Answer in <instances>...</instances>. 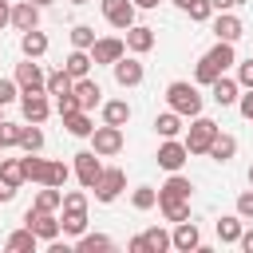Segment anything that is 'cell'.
I'll return each instance as SVG.
<instances>
[{
    "mask_svg": "<svg viewBox=\"0 0 253 253\" xmlns=\"http://www.w3.org/2000/svg\"><path fill=\"white\" fill-rule=\"evenodd\" d=\"M16 83H20V91H43L47 75L40 71L36 59H24V63H16Z\"/></svg>",
    "mask_w": 253,
    "mask_h": 253,
    "instance_id": "14",
    "label": "cell"
},
{
    "mask_svg": "<svg viewBox=\"0 0 253 253\" xmlns=\"http://www.w3.org/2000/svg\"><path fill=\"white\" fill-rule=\"evenodd\" d=\"M20 130H24L20 123H4V119H0V146H4V150H8V146H20Z\"/></svg>",
    "mask_w": 253,
    "mask_h": 253,
    "instance_id": "41",
    "label": "cell"
},
{
    "mask_svg": "<svg viewBox=\"0 0 253 253\" xmlns=\"http://www.w3.org/2000/svg\"><path fill=\"white\" fill-rule=\"evenodd\" d=\"M130 206H134V210H154V206H158V190H154V186H138V190L130 194Z\"/></svg>",
    "mask_w": 253,
    "mask_h": 253,
    "instance_id": "37",
    "label": "cell"
},
{
    "mask_svg": "<svg viewBox=\"0 0 253 253\" xmlns=\"http://www.w3.org/2000/svg\"><path fill=\"white\" fill-rule=\"evenodd\" d=\"M20 170H24V182H40L43 178V158L28 154V158H20Z\"/></svg>",
    "mask_w": 253,
    "mask_h": 253,
    "instance_id": "38",
    "label": "cell"
},
{
    "mask_svg": "<svg viewBox=\"0 0 253 253\" xmlns=\"http://www.w3.org/2000/svg\"><path fill=\"white\" fill-rule=\"evenodd\" d=\"M190 158V150H186V142H178V138H166L162 146H158V166L162 170H182V162Z\"/></svg>",
    "mask_w": 253,
    "mask_h": 253,
    "instance_id": "12",
    "label": "cell"
},
{
    "mask_svg": "<svg viewBox=\"0 0 253 253\" xmlns=\"http://www.w3.org/2000/svg\"><path fill=\"white\" fill-rule=\"evenodd\" d=\"M63 71L71 75V79H83L87 71H91V51H83V47H75L67 59H63Z\"/></svg>",
    "mask_w": 253,
    "mask_h": 253,
    "instance_id": "24",
    "label": "cell"
},
{
    "mask_svg": "<svg viewBox=\"0 0 253 253\" xmlns=\"http://www.w3.org/2000/svg\"><path fill=\"white\" fill-rule=\"evenodd\" d=\"M16 190H20V186H12V182H4V178H0V202H12V198H16Z\"/></svg>",
    "mask_w": 253,
    "mask_h": 253,
    "instance_id": "49",
    "label": "cell"
},
{
    "mask_svg": "<svg viewBox=\"0 0 253 253\" xmlns=\"http://www.w3.org/2000/svg\"><path fill=\"white\" fill-rule=\"evenodd\" d=\"M20 51H24V59H40V55H47V36H43L40 28L24 32V36H20Z\"/></svg>",
    "mask_w": 253,
    "mask_h": 253,
    "instance_id": "19",
    "label": "cell"
},
{
    "mask_svg": "<svg viewBox=\"0 0 253 253\" xmlns=\"http://www.w3.org/2000/svg\"><path fill=\"white\" fill-rule=\"evenodd\" d=\"M99 174H103L99 154H95V150H79V154H75V178H79V186L91 190V186L99 182Z\"/></svg>",
    "mask_w": 253,
    "mask_h": 253,
    "instance_id": "6",
    "label": "cell"
},
{
    "mask_svg": "<svg viewBox=\"0 0 253 253\" xmlns=\"http://www.w3.org/2000/svg\"><path fill=\"white\" fill-rule=\"evenodd\" d=\"M237 111L253 123V87H245V95H237Z\"/></svg>",
    "mask_w": 253,
    "mask_h": 253,
    "instance_id": "47",
    "label": "cell"
},
{
    "mask_svg": "<svg viewBox=\"0 0 253 253\" xmlns=\"http://www.w3.org/2000/svg\"><path fill=\"white\" fill-rule=\"evenodd\" d=\"M170 249H182V253H190V249H202V233H198V225H194L190 217H186V221H174Z\"/></svg>",
    "mask_w": 253,
    "mask_h": 253,
    "instance_id": "11",
    "label": "cell"
},
{
    "mask_svg": "<svg viewBox=\"0 0 253 253\" xmlns=\"http://www.w3.org/2000/svg\"><path fill=\"white\" fill-rule=\"evenodd\" d=\"M0 158H4V146H0Z\"/></svg>",
    "mask_w": 253,
    "mask_h": 253,
    "instance_id": "59",
    "label": "cell"
},
{
    "mask_svg": "<svg viewBox=\"0 0 253 253\" xmlns=\"http://www.w3.org/2000/svg\"><path fill=\"white\" fill-rule=\"evenodd\" d=\"M16 95H20V83L16 79H0V107H8Z\"/></svg>",
    "mask_w": 253,
    "mask_h": 253,
    "instance_id": "46",
    "label": "cell"
},
{
    "mask_svg": "<svg viewBox=\"0 0 253 253\" xmlns=\"http://www.w3.org/2000/svg\"><path fill=\"white\" fill-rule=\"evenodd\" d=\"M217 75H225V67H221V63H217V59H213V55H210V51H206V55H202V59H198V67H194V79H198V83H206V87H210V83H213V79H217Z\"/></svg>",
    "mask_w": 253,
    "mask_h": 253,
    "instance_id": "25",
    "label": "cell"
},
{
    "mask_svg": "<svg viewBox=\"0 0 253 253\" xmlns=\"http://www.w3.org/2000/svg\"><path fill=\"white\" fill-rule=\"evenodd\" d=\"M119 55H126V43L119 36H95L91 43V63H115Z\"/></svg>",
    "mask_w": 253,
    "mask_h": 253,
    "instance_id": "8",
    "label": "cell"
},
{
    "mask_svg": "<svg viewBox=\"0 0 253 253\" xmlns=\"http://www.w3.org/2000/svg\"><path fill=\"white\" fill-rule=\"evenodd\" d=\"M237 217H241V221H253V190L237 194Z\"/></svg>",
    "mask_w": 253,
    "mask_h": 253,
    "instance_id": "44",
    "label": "cell"
},
{
    "mask_svg": "<svg viewBox=\"0 0 253 253\" xmlns=\"http://www.w3.org/2000/svg\"><path fill=\"white\" fill-rule=\"evenodd\" d=\"M126 249H130V253H146V241H142V233H138V237H130V241H126Z\"/></svg>",
    "mask_w": 253,
    "mask_h": 253,
    "instance_id": "52",
    "label": "cell"
},
{
    "mask_svg": "<svg viewBox=\"0 0 253 253\" xmlns=\"http://www.w3.org/2000/svg\"><path fill=\"white\" fill-rule=\"evenodd\" d=\"M71 4H87V0H71Z\"/></svg>",
    "mask_w": 253,
    "mask_h": 253,
    "instance_id": "58",
    "label": "cell"
},
{
    "mask_svg": "<svg viewBox=\"0 0 253 253\" xmlns=\"http://www.w3.org/2000/svg\"><path fill=\"white\" fill-rule=\"evenodd\" d=\"M134 8H158V0H134Z\"/></svg>",
    "mask_w": 253,
    "mask_h": 253,
    "instance_id": "54",
    "label": "cell"
},
{
    "mask_svg": "<svg viewBox=\"0 0 253 253\" xmlns=\"http://www.w3.org/2000/svg\"><path fill=\"white\" fill-rule=\"evenodd\" d=\"M59 233H71V237L87 233V210H63V217H59Z\"/></svg>",
    "mask_w": 253,
    "mask_h": 253,
    "instance_id": "27",
    "label": "cell"
},
{
    "mask_svg": "<svg viewBox=\"0 0 253 253\" xmlns=\"http://www.w3.org/2000/svg\"><path fill=\"white\" fill-rule=\"evenodd\" d=\"M20 146H24L28 154H40V150H43V130H40V123H32V126L20 130Z\"/></svg>",
    "mask_w": 253,
    "mask_h": 253,
    "instance_id": "34",
    "label": "cell"
},
{
    "mask_svg": "<svg viewBox=\"0 0 253 253\" xmlns=\"http://www.w3.org/2000/svg\"><path fill=\"white\" fill-rule=\"evenodd\" d=\"M71 83H75V79H71V75L59 67V71H51V75H47L43 91H47V95H67V91H71Z\"/></svg>",
    "mask_w": 253,
    "mask_h": 253,
    "instance_id": "35",
    "label": "cell"
},
{
    "mask_svg": "<svg viewBox=\"0 0 253 253\" xmlns=\"http://www.w3.org/2000/svg\"><path fill=\"white\" fill-rule=\"evenodd\" d=\"M12 28H16V32H32V28H40V4L20 0V4L12 8Z\"/></svg>",
    "mask_w": 253,
    "mask_h": 253,
    "instance_id": "15",
    "label": "cell"
},
{
    "mask_svg": "<svg viewBox=\"0 0 253 253\" xmlns=\"http://www.w3.org/2000/svg\"><path fill=\"white\" fill-rule=\"evenodd\" d=\"M166 103H170V111L174 115H182V119H194V115H202V95H198V87L194 83H170L166 87Z\"/></svg>",
    "mask_w": 253,
    "mask_h": 253,
    "instance_id": "1",
    "label": "cell"
},
{
    "mask_svg": "<svg viewBox=\"0 0 253 253\" xmlns=\"http://www.w3.org/2000/svg\"><path fill=\"white\" fill-rule=\"evenodd\" d=\"M241 32H245V28H241V20H237L233 12H217V20H213V36H217V40L237 43V40H241Z\"/></svg>",
    "mask_w": 253,
    "mask_h": 253,
    "instance_id": "16",
    "label": "cell"
},
{
    "mask_svg": "<svg viewBox=\"0 0 253 253\" xmlns=\"http://www.w3.org/2000/svg\"><path fill=\"white\" fill-rule=\"evenodd\" d=\"M241 217L237 213H225V217H217V237L225 241V245H237V237H241Z\"/></svg>",
    "mask_w": 253,
    "mask_h": 253,
    "instance_id": "28",
    "label": "cell"
},
{
    "mask_svg": "<svg viewBox=\"0 0 253 253\" xmlns=\"http://www.w3.org/2000/svg\"><path fill=\"white\" fill-rule=\"evenodd\" d=\"M91 43H95V28H87V24H75V28H71V47H83V51H91Z\"/></svg>",
    "mask_w": 253,
    "mask_h": 253,
    "instance_id": "40",
    "label": "cell"
},
{
    "mask_svg": "<svg viewBox=\"0 0 253 253\" xmlns=\"http://www.w3.org/2000/svg\"><path fill=\"white\" fill-rule=\"evenodd\" d=\"M115 241L111 237H103V233H79V241H75V253H107Z\"/></svg>",
    "mask_w": 253,
    "mask_h": 253,
    "instance_id": "29",
    "label": "cell"
},
{
    "mask_svg": "<svg viewBox=\"0 0 253 253\" xmlns=\"http://www.w3.org/2000/svg\"><path fill=\"white\" fill-rule=\"evenodd\" d=\"M237 87H253V59H245L237 67Z\"/></svg>",
    "mask_w": 253,
    "mask_h": 253,
    "instance_id": "48",
    "label": "cell"
},
{
    "mask_svg": "<svg viewBox=\"0 0 253 253\" xmlns=\"http://www.w3.org/2000/svg\"><path fill=\"white\" fill-rule=\"evenodd\" d=\"M210 95H213V103H217V107H233V103H237V95H241V87H237V79L217 75V79L210 83Z\"/></svg>",
    "mask_w": 253,
    "mask_h": 253,
    "instance_id": "18",
    "label": "cell"
},
{
    "mask_svg": "<svg viewBox=\"0 0 253 253\" xmlns=\"http://www.w3.org/2000/svg\"><path fill=\"white\" fill-rule=\"evenodd\" d=\"M59 210H87V194H83V190H67Z\"/></svg>",
    "mask_w": 253,
    "mask_h": 253,
    "instance_id": "42",
    "label": "cell"
},
{
    "mask_svg": "<svg viewBox=\"0 0 253 253\" xmlns=\"http://www.w3.org/2000/svg\"><path fill=\"white\" fill-rule=\"evenodd\" d=\"M154 130H158L162 138H178V130H182V115H174V111L158 115V119H154Z\"/></svg>",
    "mask_w": 253,
    "mask_h": 253,
    "instance_id": "33",
    "label": "cell"
},
{
    "mask_svg": "<svg viewBox=\"0 0 253 253\" xmlns=\"http://www.w3.org/2000/svg\"><path fill=\"white\" fill-rule=\"evenodd\" d=\"M111 71H115V83H119V87H138V83H142V75H146V71H142V63H138V59H130V55H119V59L111 63Z\"/></svg>",
    "mask_w": 253,
    "mask_h": 253,
    "instance_id": "9",
    "label": "cell"
},
{
    "mask_svg": "<svg viewBox=\"0 0 253 253\" xmlns=\"http://www.w3.org/2000/svg\"><path fill=\"white\" fill-rule=\"evenodd\" d=\"M123 43H126V51L146 55V51L154 47V28H146V24H130V28H126V36H123Z\"/></svg>",
    "mask_w": 253,
    "mask_h": 253,
    "instance_id": "13",
    "label": "cell"
},
{
    "mask_svg": "<svg viewBox=\"0 0 253 253\" xmlns=\"http://www.w3.org/2000/svg\"><path fill=\"white\" fill-rule=\"evenodd\" d=\"M123 186H126V174L119 166H103V174H99V182L91 190H95V202H115L123 194Z\"/></svg>",
    "mask_w": 253,
    "mask_h": 253,
    "instance_id": "5",
    "label": "cell"
},
{
    "mask_svg": "<svg viewBox=\"0 0 253 253\" xmlns=\"http://www.w3.org/2000/svg\"><path fill=\"white\" fill-rule=\"evenodd\" d=\"M99 8H103V16H107V24L111 28H130L134 24V0H99Z\"/></svg>",
    "mask_w": 253,
    "mask_h": 253,
    "instance_id": "7",
    "label": "cell"
},
{
    "mask_svg": "<svg viewBox=\"0 0 253 253\" xmlns=\"http://www.w3.org/2000/svg\"><path fill=\"white\" fill-rule=\"evenodd\" d=\"M194 194V186H190V178H182L178 170L166 178V186L158 190V202H170V198H190Z\"/></svg>",
    "mask_w": 253,
    "mask_h": 253,
    "instance_id": "21",
    "label": "cell"
},
{
    "mask_svg": "<svg viewBox=\"0 0 253 253\" xmlns=\"http://www.w3.org/2000/svg\"><path fill=\"white\" fill-rule=\"evenodd\" d=\"M32 206H36V210H51V213H55V210L63 206V190H59V186H43V190L36 194V202H32Z\"/></svg>",
    "mask_w": 253,
    "mask_h": 253,
    "instance_id": "30",
    "label": "cell"
},
{
    "mask_svg": "<svg viewBox=\"0 0 253 253\" xmlns=\"http://www.w3.org/2000/svg\"><path fill=\"white\" fill-rule=\"evenodd\" d=\"M213 134H217V123L206 119V115H194L190 134H186V150H190V154H206L210 142H213Z\"/></svg>",
    "mask_w": 253,
    "mask_h": 253,
    "instance_id": "2",
    "label": "cell"
},
{
    "mask_svg": "<svg viewBox=\"0 0 253 253\" xmlns=\"http://www.w3.org/2000/svg\"><path fill=\"white\" fill-rule=\"evenodd\" d=\"M63 126H67V134H75V138H91V130H95V123H91L87 111H71V115H63Z\"/></svg>",
    "mask_w": 253,
    "mask_h": 253,
    "instance_id": "23",
    "label": "cell"
},
{
    "mask_svg": "<svg viewBox=\"0 0 253 253\" xmlns=\"http://www.w3.org/2000/svg\"><path fill=\"white\" fill-rule=\"evenodd\" d=\"M55 111H59V119L63 115H71V111H79V99L67 91V95H55Z\"/></svg>",
    "mask_w": 253,
    "mask_h": 253,
    "instance_id": "45",
    "label": "cell"
},
{
    "mask_svg": "<svg viewBox=\"0 0 253 253\" xmlns=\"http://www.w3.org/2000/svg\"><path fill=\"white\" fill-rule=\"evenodd\" d=\"M20 111H24L28 123H43V119L51 115V103H47L43 91H24V95H20Z\"/></svg>",
    "mask_w": 253,
    "mask_h": 253,
    "instance_id": "10",
    "label": "cell"
},
{
    "mask_svg": "<svg viewBox=\"0 0 253 253\" xmlns=\"http://www.w3.org/2000/svg\"><path fill=\"white\" fill-rule=\"evenodd\" d=\"M4 24H12V8L0 0V28H4Z\"/></svg>",
    "mask_w": 253,
    "mask_h": 253,
    "instance_id": "53",
    "label": "cell"
},
{
    "mask_svg": "<svg viewBox=\"0 0 253 253\" xmlns=\"http://www.w3.org/2000/svg\"><path fill=\"white\" fill-rule=\"evenodd\" d=\"M32 4H40V8H47V4H55V0H32Z\"/></svg>",
    "mask_w": 253,
    "mask_h": 253,
    "instance_id": "56",
    "label": "cell"
},
{
    "mask_svg": "<svg viewBox=\"0 0 253 253\" xmlns=\"http://www.w3.org/2000/svg\"><path fill=\"white\" fill-rule=\"evenodd\" d=\"M206 154H210V158H213V162H229V158H233V154H237V138H233V134H221V130H217V134H213V142H210V150H206Z\"/></svg>",
    "mask_w": 253,
    "mask_h": 253,
    "instance_id": "20",
    "label": "cell"
},
{
    "mask_svg": "<svg viewBox=\"0 0 253 253\" xmlns=\"http://www.w3.org/2000/svg\"><path fill=\"white\" fill-rule=\"evenodd\" d=\"M237 4H241V0H210V8H213V12H233Z\"/></svg>",
    "mask_w": 253,
    "mask_h": 253,
    "instance_id": "50",
    "label": "cell"
},
{
    "mask_svg": "<svg viewBox=\"0 0 253 253\" xmlns=\"http://www.w3.org/2000/svg\"><path fill=\"white\" fill-rule=\"evenodd\" d=\"M103 123H111V126H126V123H130V107H126V99H111V103H103Z\"/></svg>",
    "mask_w": 253,
    "mask_h": 253,
    "instance_id": "26",
    "label": "cell"
},
{
    "mask_svg": "<svg viewBox=\"0 0 253 253\" xmlns=\"http://www.w3.org/2000/svg\"><path fill=\"white\" fill-rule=\"evenodd\" d=\"M158 210L166 213V221H186V217H190V198H170V202H158Z\"/></svg>",
    "mask_w": 253,
    "mask_h": 253,
    "instance_id": "31",
    "label": "cell"
},
{
    "mask_svg": "<svg viewBox=\"0 0 253 253\" xmlns=\"http://www.w3.org/2000/svg\"><path fill=\"white\" fill-rule=\"evenodd\" d=\"M237 245H241L245 253H253V229H241V237H237Z\"/></svg>",
    "mask_w": 253,
    "mask_h": 253,
    "instance_id": "51",
    "label": "cell"
},
{
    "mask_svg": "<svg viewBox=\"0 0 253 253\" xmlns=\"http://www.w3.org/2000/svg\"><path fill=\"white\" fill-rule=\"evenodd\" d=\"M71 95L79 99V111H91V107H99V95H103V91H99V83H95V79H87V75H83V79H75V83H71Z\"/></svg>",
    "mask_w": 253,
    "mask_h": 253,
    "instance_id": "17",
    "label": "cell"
},
{
    "mask_svg": "<svg viewBox=\"0 0 253 253\" xmlns=\"http://www.w3.org/2000/svg\"><path fill=\"white\" fill-rule=\"evenodd\" d=\"M0 178L12 182V186H24V170H20V158H0Z\"/></svg>",
    "mask_w": 253,
    "mask_h": 253,
    "instance_id": "39",
    "label": "cell"
},
{
    "mask_svg": "<svg viewBox=\"0 0 253 253\" xmlns=\"http://www.w3.org/2000/svg\"><path fill=\"white\" fill-rule=\"evenodd\" d=\"M249 186H253V166H249Z\"/></svg>",
    "mask_w": 253,
    "mask_h": 253,
    "instance_id": "57",
    "label": "cell"
},
{
    "mask_svg": "<svg viewBox=\"0 0 253 253\" xmlns=\"http://www.w3.org/2000/svg\"><path fill=\"white\" fill-rule=\"evenodd\" d=\"M174 4H178V8H182V12H186V8H190V4H194V0H174Z\"/></svg>",
    "mask_w": 253,
    "mask_h": 253,
    "instance_id": "55",
    "label": "cell"
},
{
    "mask_svg": "<svg viewBox=\"0 0 253 253\" xmlns=\"http://www.w3.org/2000/svg\"><path fill=\"white\" fill-rule=\"evenodd\" d=\"M67 166L63 162H43V178H40V186H63L67 182Z\"/></svg>",
    "mask_w": 253,
    "mask_h": 253,
    "instance_id": "36",
    "label": "cell"
},
{
    "mask_svg": "<svg viewBox=\"0 0 253 253\" xmlns=\"http://www.w3.org/2000/svg\"><path fill=\"white\" fill-rule=\"evenodd\" d=\"M142 241H146V253H166V249H170V233L158 229V225L142 229Z\"/></svg>",
    "mask_w": 253,
    "mask_h": 253,
    "instance_id": "32",
    "label": "cell"
},
{
    "mask_svg": "<svg viewBox=\"0 0 253 253\" xmlns=\"http://www.w3.org/2000/svg\"><path fill=\"white\" fill-rule=\"evenodd\" d=\"M24 225H28L40 241H55V237H59V217H55L51 210H36V206H32V210L24 213Z\"/></svg>",
    "mask_w": 253,
    "mask_h": 253,
    "instance_id": "4",
    "label": "cell"
},
{
    "mask_svg": "<svg viewBox=\"0 0 253 253\" xmlns=\"http://www.w3.org/2000/svg\"><path fill=\"white\" fill-rule=\"evenodd\" d=\"M36 245H40V237L24 225V229H16V233H8V241H4V249L8 253H36Z\"/></svg>",
    "mask_w": 253,
    "mask_h": 253,
    "instance_id": "22",
    "label": "cell"
},
{
    "mask_svg": "<svg viewBox=\"0 0 253 253\" xmlns=\"http://www.w3.org/2000/svg\"><path fill=\"white\" fill-rule=\"evenodd\" d=\"M186 12H190V20H198V24H206V20L213 16V8H210V0H194V4L186 8Z\"/></svg>",
    "mask_w": 253,
    "mask_h": 253,
    "instance_id": "43",
    "label": "cell"
},
{
    "mask_svg": "<svg viewBox=\"0 0 253 253\" xmlns=\"http://www.w3.org/2000/svg\"><path fill=\"white\" fill-rule=\"evenodd\" d=\"M91 150H95L99 158L119 154V150H123V126H111V123L95 126V130H91Z\"/></svg>",
    "mask_w": 253,
    "mask_h": 253,
    "instance_id": "3",
    "label": "cell"
}]
</instances>
